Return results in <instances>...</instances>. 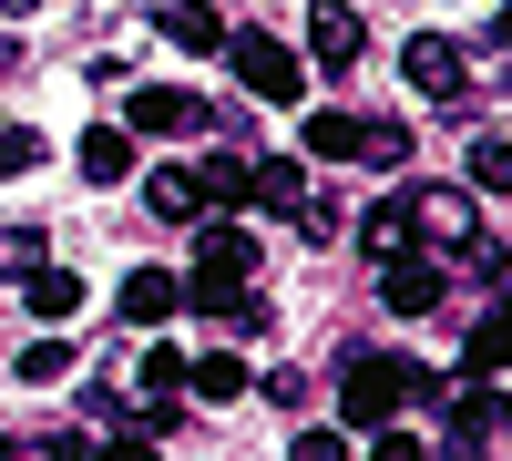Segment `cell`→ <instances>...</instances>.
<instances>
[{
    "label": "cell",
    "instance_id": "cell-2",
    "mask_svg": "<svg viewBox=\"0 0 512 461\" xmlns=\"http://www.w3.org/2000/svg\"><path fill=\"white\" fill-rule=\"evenodd\" d=\"M246 277H256V236H246V226H205V236H195V267H185V308L236 318V308H246Z\"/></svg>",
    "mask_w": 512,
    "mask_h": 461
},
{
    "label": "cell",
    "instance_id": "cell-20",
    "mask_svg": "<svg viewBox=\"0 0 512 461\" xmlns=\"http://www.w3.org/2000/svg\"><path fill=\"white\" fill-rule=\"evenodd\" d=\"M41 267H52V246H41L31 226H11V236H0V277H11V287H31Z\"/></svg>",
    "mask_w": 512,
    "mask_h": 461
},
{
    "label": "cell",
    "instance_id": "cell-30",
    "mask_svg": "<svg viewBox=\"0 0 512 461\" xmlns=\"http://www.w3.org/2000/svg\"><path fill=\"white\" fill-rule=\"evenodd\" d=\"M0 461H11V451H0Z\"/></svg>",
    "mask_w": 512,
    "mask_h": 461
},
{
    "label": "cell",
    "instance_id": "cell-15",
    "mask_svg": "<svg viewBox=\"0 0 512 461\" xmlns=\"http://www.w3.org/2000/svg\"><path fill=\"white\" fill-rule=\"evenodd\" d=\"M410 195H390V205H369V216H359V246H369V257H400V246H410Z\"/></svg>",
    "mask_w": 512,
    "mask_h": 461
},
{
    "label": "cell",
    "instance_id": "cell-27",
    "mask_svg": "<svg viewBox=\"0 0 512 461\" xmlns=\"http://www.w3.org/2000/svg\"><path fill=\"white\" fill-rule=\"evenodd\" d=\"M369 461H420V441L410 431H369Z\"/></svg>",
    "mask_w": 512,
    "mask_h": 461
},
{
    "label": "cell",
    "instance_id": "cell-16",
    "mask_svg": "<svg viewBox=\"0 0 512 461\" xmlns=\"http://www.w3.org/2000/svg\"><path fill=\"white\" fill-rule=\"evenodd\" d=\"M185 390H195V400H236V390H246V359H236V349H205V359L185 369Z\"/></svg>",
    "mask_w": 512,
    "mask_h": 461
},
{
    "label": "cell",
    "instance_id": "cell-17",
    "mask_svg": "<svg viewBox=\"0 0 512 461\" xmlns=\"http://www.w3.org/2000/svg\"><path fill=\"white\" fill-rule=\"evenodd\" d=\"M461 185H472V195H512V144H502V134H482V144H472V164H461Z\"/></svg>",
    "mask_w": 512,
    "mask_h": 461
},
{
    "label": "cell",
    "instance_id": "cell-1",
    "mask_svg": "<svg viewBox=\"0 0 512 461\" xmlns=\"http://www.w3.org/2000/svg\"><path fill=\"white\" fill-rule=\"evenodd\" d=\"M410 400H431V380H420L410 359H369L359 349L349 369H338V421H349V431H390Z\"/></svg>",
    "mask_w": 512,
    "mask_h": 461
},
{
    "label": "cell",
    "instance_id": "cell-23",
    "mask_svg": "<svg viewBox=\"0 0 512 461\" xmlns=\"http://www.w3.org/2000/svg\"><path fill=\"white\" fill-rule=\"evenodd\" d=\"M359 164H410V123H369V144H359Z\"/></svg>",
    "mask_w": 512,
    "mask_h": 461
},
{
    "label": "cell",
    "instance_id": "cell-5",
    "mask_svg": "<svg viewBox=\"0 0 512 461\" xmlns=\"http://www.w3.org/2000/svg\"><path fill=\"white\" fill-rule=\"evenodd\" d=\"M144 205L164 226H195V216H216V195H205V164H154L144 175Z\"/></svg>",
    "mask_w": 512,
    "mask_h": 461
},
{
    "label": "cell",
    "instance_id": "cell-28",
    "mask_svg": "<svg viewBox=\"0 0 512 461\" xmlns=\"http://www.w3.org/2000/svg\"><path fill=\"white\" fill-rule=\"evenodd\" d=\"M492 41H502V52H512V0H502V11H492Z\"/></svg>",
    "mask_w": 512,
    "mask_h": 461
},
{
    "label": "cell",
    "instance_id": "cell-9",
    "mask_svg": "<svg viewBox=\"0 0 512 461\" xmlns=\"http://www.w3.org/2000/svg\"><path fill=\"white\" fill-rule=\"evenodd\" d=\"M72 164H82L93 185H123V175H134V123H93V134L72 144Z\"/></svg>",
    "mask_w": 512,
    "mask_h": 461
},
{
    "label": "cell",
    "instance_id": "cell-10",
    "mask_svg": "<svg viewBox=\"0 0 512 461\" xmlns=\"http://www.w3.org/2000/svg\"><path fill=\"white\" fill-rule=\"evenodd\" d=\"M154 31L175 41V52H226V41H236L216 11H205V0H164V11H154Z\"/></svg>",
    "mask_w": 512,
    "mask_h": 461
},
{
    "label": "cell",
    "instance_id": "cell-6",
    "mask_svg": "<svg viewBox=\"0 0 512 461\" xmlns=\"http://www.w3.org/2000/svg\"><path fill=\"white\" fill-rule=\"evenodd\" d=\"M400 82H420V93H461V41L410 31V41H400Z\"/></svg>",
    "mask_w": 512,
    "mask_h": 461
},
{
    "label": "cell",
    "instance_id": "cell-26",
    "mask_svg": "<svg viewBox=\"0 0 512 461\" xmlns=\"http://www.w3.org/2000/svg\"><path fill=\"white\" fill-rule=\"evenodd\" d=\"M41 154H52V144H41V134H0V175H31Z\"/></svg>",
    "mask_w": 512,
    "mask_h": 461
},
{
    "label": "cell",
    "instance_id": "cell-21",
    "mask_svg": "<svg viewBox=\"0 0 512 461\" xmlns=\"http://www.w3.org/2000/svg\"><path fill=\"white\" fill-rule=\"evenodd\" d=\"M205 195H216V205H256V164L246 154H216V164H205Z\"/></svg>",
    "mask_w": 512,
    "mask_h": 461
},
{
    "label": "cell",
    "instance_id": "cell-18",
    "mask_svg": "<svg viewBox=\"0 0 512 461\" xmlns=\"http://www.w3.org/2000/svg\"><path fill=\"white\" fill-rule=\"evenodd\" d=\"M256 205H277V216H308V175L277 154V164H256Z\"/></svg>",
    "mask_w": 512,
    "mask_h": 461
},
{
    "label": "cell",
    "instance_id": "cell-7",
    "mask_svg": "<svg viewBox=\"0 0 512 461\" xmlns=\"http://www.w3.org/2000/svg\"><path fill=\"white\" fill-rule=\"evenodd\" d=\"M379 298H390L400 318H431L441 308V267L431 257H390V267H379Z\"/></svg>",
    "mask_w": 512,
    "mask_h": 461
},
{
    "label": "cell",
    "instance_id": "cell-13",
    "mask_svg": "<svg viewBox=\"0 0 512 461\" xmlns=\"http://www.w3.org/2000/svg\"><path fill=\"white\" fill-rule=\"evenodd\" d=\"M297 144H308L318 164H349V154L369 144V123H359V113H308V123H297Z\"/></svg>",
    "mask_w": 512,
    "mask_h": 461
},
{
    "label": "cell",
    "instance_id": "cell-14",
    "mask_svg": "<svg viewBox=\"0 0 512 461\" xmlns=\"http://www.w3.org/2000/svg\"><path fill=\"white\" fill-rule=\"evenodd\" d=\"M410 216L431 226L441 246H472V195H451V185H431V195H410Z\"/></svg>",
    "mask_w": 512,
    "mask_h": 461
},
{
    "label": "cell",
    "instance_id": "cell-29",
    "mask_svg": "<svg viewBox=\"0 0 512 461\" xmlns=\"http://www.w3.org/2000/svg\"><path fill=\"white\" fill-rule=\"evenodd\" d=\"M113 461H154V451H144V441H123V451H113Z\"/></svg>",
    "mask_w": 512,
    "mask_h": 461
},
{
    "label": "cell",
    "instance_id": "cell-3",
    "mask_svg": "<svg viewBox=\"0 0 512 461\" xmlns=\"http://www.w3.org/2000/svg\"><path fill=\"white\" fill-rule=\"evenodd\" d=\"M226 62H236V82H246L256 103H297V82H308L277 31H236V41H226Z\"/></svg>",
    "mask_w": 512,
    "mask_h": 461
},
{
    "label": "cell",
    "instance_id": "cell-25",
    "mask_svg": "<svg viewBox=\"0 0 512 461\" xmlns=\"http://www.w3.org/2000/svg\"><path fill=\"white\" fill-rule=\"evenodd\" d=\"M287 461H349V431H297Z\"/></svg>",
    "mask_w": 512,
    "mask_h": 461
},
{
    "label": "cell",
    "instance_id": "cell-8",
    "mask_svg": "<svg viewBox=\"0 0 512 461\" xmlns=\"http://www.w3.org/2000/svg\"><path fill=\"white\" fill-rule=\"evenodd\" d=\"M308 52H318L328 72H349V62L369 52V21H359V11H338V0H328V11H308Z\"/></svg>",
    "mask_w": 512,
    "mask_h": 461
},
{
    "label": "cell",
    "instance_id": "cell-4",
    "mask_svg": "<svg viewBox=\"0 0 512 461\" xmlns=\"http://www.w3.org/2000/svg\"><path fill=\"white\" fill-rule=\"evenodd\" d=\"M123 123L175 144V134H205L216 113H205V93H175V82H134V93H123Z\"/></svg>",
    "mask_w": 512,
    "mask_h": 461
},
{
    "label": "cell",
    "instance_id": "cell-12",
    "mask_svg": "<svg viewBox=\"0 0 512 461\" xmlns=\"http://www.w3.org/2000/svg\"><path fill=\"white\" fill-rule=\"evenodd\" d=\"M492 369H512V298L472 328V339H461V380H492Z\"/></svg>",
    "mask_w": 512,
    "mask_h": 461
},
{
    "label": "cell",
    "instance_id": "cell-11",
    "mask_svg": "<svg viewBox=\"0 0 512 461\" xmlns=\"http://www.w3.org/2000/svg\"><path fill=\"white\" fill-rule=\"evenodd\" d=\"M175 308H185V277L175 267H134V277H123V318H134V328L175 318Z\"/></svg>",
    "mask_w": 512,
    "mask_h": 461
},
{
    "label": "cell",
    "instance_id": "cell-24",
    "mask_svg": "<svg viewBox=\"0 0 512 461\" xmlns=\"http://www.w3.org/2000/svg\"><path fill=\"white\" fill-rule=\"evenodd\" d=\"M62 369H72V339H31L21 349V380H62Z\"/></svg>",
    "mask_w": 512,
    "mask_h": 461
},
{
    "label": "cell",
    "instance_id": "cell-22",
    "mask_svg": "<svg viewBox=\"0 0 512 461\" xmlns=\"http://www.w3.org/2000/svg\"><path fill=\"white\" fill-rule=\"evenodd\" d=\"M185 369H195L185 349H144V390H154V400H175V390H185Z\"/></svg>",
    "mask_w": 512,
    "mask_h": 461
},
{
    "label": "cell",
    "instance_id": "cell-19",
    "mask_svg": "<svg viewBox=\"0 0 512 461\" xmlns=\"http://www.w3.org/2000/svg\"><path fill=\"white\" fill-rule=\"evenodd\" d=\"M21 298H31V308H41V318H52V328H62V318H72V308H82V277H72V267H41V277H31V287H21Z\"/></svg>",
    "mask_w": 512,
    "mask_h": 461
}]
</instances>
